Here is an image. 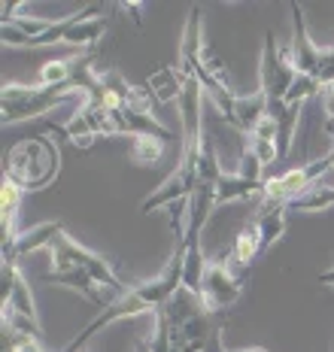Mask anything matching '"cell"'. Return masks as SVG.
I'll return each instance as SVG.
<instances>
[{
  "instance_id": "obj_2",
  "label": "cell",
  "mask_w": 334,
  "mask_h": 352,
  "mask_svg": "<svg viewBox=\"0 0 334 352\" xmlns=\"http://www.w3.org/2000/svg\"><path fill=\"white\" fill-rule=\"evenodd\" d=\"M183 267H186V249L177 243L173 246V255L167 258L164 270L155 276V280L134 285V289H128L122 298H115L113 304L107 307V310H100L61 352H82V346L100 331V328L113 325V322H119V319H134V316H146V313H158L167 300L183 289Z\"/></svg>"
},
{
  "instance_id": "obj_13",
  "label": "cell",
  "mask_w": 334,
  "mask_h": 352,
  "mask_svg": "<svg viewBox=\"0 0 334 352\" xmlns=\"http://www.w3.org/2000/svg\"><path fill=\"white\" fill-rule=\"evenodd\" d=\"M61 231H64L61 222H43V225H37V228H31V231H21L12 243L3 246V261H19L21 264V258H25L27 252H37V249L52 246V240Z\"/></svg>"
},
{
  "instance_id": "obj_9",
  "label": "cell",
  "mask_w": 334,
  "mask_h": 352,
  "mask_svg": "<svg viewBox=\"0 0 334 352\" xmlns=\"http://www.w3.org/2000/svg\"><path fill=\"white\" fill-rule=\"evenodd\" d=\"M243 289H246V280L231 270L228 258H219L207 264L204 283H201V300L213 313H228L237 304V298L243 295Z\"/></svg>"
},
{
  "instance_id": "obj_16",
  "label": "cell",
  "mask_w": 334,
  "mask_h": 352,
  "mask_svg": "<svg viewBox=\"0 0 334 352\" xmlns=\"http://www.w3.org/2000/svg\"><path fill=\"white\" fill-rule=\"evenodd\" d=\"M261 192H265V182H256V179H246L241 173H225L222 182H219V207L222 204H231V201H258Z\"/></svg>"
},
{
  "instance_id": "obj_15",
  "label": "cell",
  "mask_w": 334,
  "mask_h": 352,
  "mask_svg": "<svg viewBox=\"0 0 334 352\" xmlns=\"http://www.w3.org/2000/svg\"><path fill=\"white\" fill-rule=\"evenodd\" d=\"M21 197H25V192H21L12 179L3 176V186H0V231H3V246L19 237L16 219L21 210Z\"/></svg>"
},
{
  "instance_id": "obj_6",
  "label": "cell",
  "mask_w": 334,
  "mask_h": 352,
  "mask_svg": "<svg viewBox=\"0 0 334 352\" xmlns=\"http://www.w3.org/2000/svg\"><path fill=\"white\" fill-rule=\"evenodd\" d=\"M82 12V10H79ZM79 12L74 16H61V19H6L0 25V36H3L6 46H27V49H37V46H64V36L70 34V28L79 21Z\"/></svg>"
},
{
  "instance_id": "obj_8",
  "label": "cell",
  "mask_w": 334,
  "mask_h": 352,
  "mask_svg": "<svg viewBox=\"0 0 334 352\" xmlns=\"http://www.w3.org/2000/svg\"><path fill=\"white\" fill-rule=\"evenodd\" d=\"M204 146V143H201ZM198 164H201V149H183V158H179V167L173 170L162 186L152 192L146 201L140 204V212H149L158 210V207H173V201H188L194 192V186H198Z\"/></svg>"
},
{
  "instance_id": "obj_1",
  "label": "cell",
  "mask_w": 334,
  "mask_h": 352,
  "mask_svg": "<svg viewBox=\"0 0 334 352\" xmlns=\"http://www.w3.org/2000/svg\"><path fill=\"white\" fill-rule=\"evenodd\" d=\"M228 313H213L201 295L186 285L155 313V337L146 340L152 352H219Z\"/></svg>"
},
{
  "instance_id": "obj_11",
  "label": "cell",
  "mask_w": 334,
  "mask_h": 352,
  "mask_svg": "<svg viewBox=\"0 0 334 352\" xmlns=\"http://www.w3.org/2000/svg\"><path fill=\"white\" fill-rule=\"evenodd\" d=\"M292 12V52H295V70L304 76H319V64H322V49L313 46L307 31V19H304V6L301 3H289Z\"/></svg>"
},
{
  "instance_id": "obj_4",
  "label": "cell",
  "mask_w": 334,
  "mask_h": 352,
  "mask_svg": "<svg viewBox=\"0 0 334 352\" xmlns=\"http://www.w3.org/2000/svg\"><path fill=\"white\" fill-rule=\"evenodd\" d=\"M82 91L79 85H3L0 91V113H3V128L16 122H31L46 116L49 109L67 104ZM85 94V91H82Z\"/></svg>"
},
{
  "instance_id": "obj_20",
  "label": "cell",
  "mask_w": 334,
  "mask_h": 352,
  "mask_svg": "<svg viewBox=\"0 0 334 352\" xmlns=\"http://www.w3.org/2000/svg\"><path fill=\"white\" fill-rule=\"evenodd\" d=\"M89 352H104V349H89Z\"/></svg>"
},
{
  "instance_id": "obj_5",
  "label": "cell",
  "mask_w": 334,
  "mask_h": 352,
  "mask_svg": "<svg viewBox=\"0 0 334 352\" xmlns=\"http://www.w3.org/2000/svg\"><path fill=\"white\" fill-rule=\"evenodd\" d=\"M295 79H298V70H295L292 46H280L277 36L267 31L265 43H261V88H258L265 94V104L267 107L282 104Z\"/></svg>"
},
{
  "instance_id": "obj_12",
  "label": "cell",
  "mask_w": 334,
  "mask_h": 352,
  "mask_svg": "<svg viewBox=\"0 0 334 352\" xmlns=\"http://www.w3.org/2000/svg\"><path fill=\"white\" fill-rule=\"evenodd\" d=\"M265 255V249H261V234L256 228V222H246L241 231H237V237H234V246L228 249V264H231V270H234L237 276H243L246 283H249V276H252V267H256V261Z\"/></svg>"
},
{
  "instance_id": "obj_17",
  "label": "cell",
  "mask_w": 334,
  "mask_h": 352,
  "mask_svg": "<svg viewBox=\"0 0 334 352\" xmlns=\"http://www.w3.org/2000/svg\"><path fill=\"white\" fill-rule=\"evenodd\" d=\"M334 207V186H325L322 179L316 182L310 192H304L301 197H295L292 204H289V212H310V210H329Z\"/></svg>"
},
{
  "instance_id": "obj_7",
  "label": "cell",
  "mask_w": 334,
  "mask_h": 352,
  "mask_svg": "<svg viewBox=\"0 0 334 352\" xmlns=\"http://www.w3.org/2000/svg\"><path fill=\"white\" fill-rule=\"evenodd\" d=\"M49 252H52V267H58V264H70V267H79V270H85V274L91 276L94 283H100L107 292H113V295H125V283L115 276V270L110 267V261L107 258H100L98 252H91V249H85V246H79L74 237H70L67 231H61L58 237L52 240V246H49Z\"/></svg>"
},
{
  "instance_id": "obj_19",
  "label": "cell",
  "mask_w": 334,
  "mask_h": 352,
  "mask_svg": "<svg viewBox=\"0 0 334 352\" xmlns=\"http://www.w3.org/2000/svg\"><path fill=\"white\" fill-rule=\"evenodd\" d=\"M319 85H331L334 82V49H322V64H319Z\"/></svg>"
},
{
  "instance_id": "obj_3",
  "label": "cell",
  "mask_w": 334,
  "mask_h": 352,
  "mask_svg": "<svg viewBox=\"0 0 334 352\" xmlns=\"http://www.w3.org/2000/svg\"><path fill=\"white\" fill-rule=\"evenodd\" d=\"M3 176L12 179L21 192H40L58 176V149L43 137H27L6 152Z\"/></svg>"
},
{
  "instance_id": "obj_18",
  "label": "cell",
  "mask_w": 334,
  "mask_h": 352,
  "mask_svg": "<svg viewBox=\"0 0 334 352\" xmlns=\"http://www.w3.org/2000/svg\"><path fill=\"white\" fill-rule=\"evenodd\" d=\"M164 155V140H155V137H134L131 140V161L143 167L158 164Z\"/></svg>"
},
{
  "instance_id": "obj_10",
  "label": "cell",
  "mask_w": 334,
  "mask_h": 352,
  "mask_svg": "<svg viewBox=\"0 0 334 352\" xmlns=\"http://www.w3.org/2000/svg\"><path fill=\"white\" fill-rule=\"evenodd\" d=\"M43 280L46 283H55V285H64V289H74L79 292L82 298H89L94 307H100V310H107V307L113 304L119 295H113V292H107L100 283H94L85 270H79V267H70V264H58V267L52 270H46L43 274Z\"/></svg>"
},
{
  "instance_id": "obj_14",
  "label": "cell",
  "mask_w": 334,
  "mask_h": 352,
  "mask_svg": "<svg viewBox=\"0 0 334 352\" xmlns=\"http://www.w3.org/2000/svg\"><path fill=\"white\" fill-rule=\"evenodd\" d=\"M286 216H289V207L286 204H271V201H258L256 204V228L261 234V249H271L277 240L286 234Z\"/></svg>"
}]
</instances>
